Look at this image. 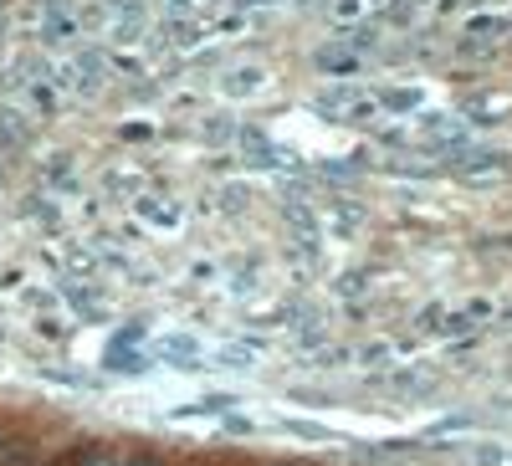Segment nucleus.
<instances>
[{
	"instance_id": "nucleus-5",
	"label": "nucleus",
	"mask_w": 512,
	"mask_h": 466,
	"mask_svg": "<svg viewBox=\"0 0 512 466\" xmlns=\"http://www.w3.org/2000/svg\"><path fill=\"white\" fill-rule=\"evenodd\" d=\"M139 210H144V221H154L159 231H175V226H180V216H185L175 195H144V200H139Z\"/></svg>"
},
{
	"instance_id": "nucleus-15",
	"label": "nucleus",
	"mask_w": 512,
	"mask_h": 466,
	"mask_svg": "<svg viewBox=\"0 0 512 466\" xmlns=\"http://www.w3.org/2000/svg\"><path fill=\"white\" fill-rule=\"evenodd\" d=\"M123 466H164V461H154V456H134V461H123Z\"/></svg>"
},
{
	"instance_id": "nucleus-8",
	"label": "nucleus",
	"mask_w": 512,
	"mask_h": 466,
	"mask_svg": "<svg viewBox=\"0 0 512 466\" xmlns=\"http://www.w3.org/2000/svg\"><path fill=\"white\" fill-rule=\"evenodd\" d=\"M420 98H425L420 88H390V93H379L374 103H379V108H390V113H415Z\"/></svg>"
},
{
	"instance_id": "nucleus-1",
	"label": "nucleus",
	"mask_w": 512,
	"mask_h": 466,
	"mask_svg": "<svg viewBox=\"0 0 512 466\" xmlns=\"http://www.w3.org/2000/svg\"><path fill=\"white\" fill-rule=\"evenodd\" d=\"M267 67H256V62H241V67H231L226 77H221V93L226 98H251V93H262L267 88Z\"/></svg>"
},
{
	"instance_id": "nucleus-10",
	"label": "nucleus",
	"mask_w": 512,
	"mask_h": 466,
	"mask_svg": "<svg viewBox=\"0 0 512 466\" xmlns=\"http://www.w3.org/2000/svg\"><path fill=\"white\" fill-rule=\"evenodd\" d=\"M144 31V21H139V11H123V21H118V41H134Z\"/></svg>"
},
{
	"instance_id": "nucleus-7",
	"label": "nucleus",
	"mask_w": 512,
	"mask_h": 466,
	"mask_svg": "<svg viewBox=\"0 0 512 466\" xmlns=\"http://www.w3.org/2000/svg\"><path fill=\"white\" fill-rule=\"evenodd\" d=\"M487 318H492V303H487V298H477V303H466V308H461V313H451V318L441 313L436 323H446V328L456 333V328H472V323H487Z\"/></svg>"
},
{
	"instance_id": "nucleus-3",
	"label": "nucleus",
	"mask_w": 512,
	"mask_h": 466,
	"mask_svg": "<svg viewBox=\"0 0 512 466\" xmlns=\"http://www.w3.org/2000/svg\"><path fill=\"white\" fill-rule=\"evenodd\" d=\"M313 67H318L323 77H354V72L364 67V57H359L354 47H323V52L313 57Z\"/></svg>"
},
{
	"instance_id": "nucleus-4",
	"label": "nucleus",
	"mask_w": 512,
	"mask_h": 466,
	"mask_svg": "<svg viewBox=\"0 0 512 466\" xmlns=\"http://www.w3.org/2000/svg\"><path fill=\"white\" fill-rule=\"evenodd\" d=\"M497 175H507V159L492 154V149H477V159L461 164V180H466V185H492Z\"/></svg>"
},
{
	"instance_id": "nucleus-14",
	"label": "nucleus",
	"mask_w": 512,
	"mask_h": 466,
	"mask_svg": "<svg viewBox=\"0 0 512 466\" xmlns=\"http://www.w3.org/2000/svg\"><path fill=\"white\" fill-rule=\"evenodd\" d=\"M47 36H72V21H47Z\"/></svg>"
},
{
	"instance_id": "nucleus-16",
	"label": "nucleus",
	"mask_w": 512,
	"mask_h": 466,
	"mask_svg": "<svg viewBox=\"0 0 512 466\" xmlns=\"http://www.w3.org/2000/svg\"><path fill=\"white\" fill-rule=\"evenodd\" d=\"M88 466H118V461H108V456H98V461H88Z\"/></svg>"
},
{
	"instance_id": "nucleus-2",
	"label": "nucleus",
	"mask_w": 512,
	"mask_h": 466,
	"mask_svg": "<svg viewBox=\"0 0 512 466\" xmlns=\"http://www.w3.org/2000/svg\"><path fill=\"white\" fill-rule=\"evenodd\" d=\"M134 338H139V328H123L118 338H113V344H108V354H103V364L108 369H118V374H139L149 359L134 349Z\"/></svg>"
},
{
	"instance_id": "nucleus-11",
	"label": "nucleus",
	"mask_w": 512,
	"mask_h": 466,
	"mask_svg": "<svg viewBox=\"0 0 512 466\" xmlns=\"http://www.w3.org/2000/svg\"><path fill=\"white\" fill-rule=\"evenodd\" d=\"M492 31H497L492 16H472V21H466V36H492Z\"/></svg>"
},
{
	"instance_id": "nucleus-12",
	"label": "nucleus",
	"mask_w": 512,
	"mask_h": 466,
	"mask_svg": "<svg viewBox=\"0 0 512 466\" xmlns=\"http://www.w3.org/2000/svg\"><path fill=\"white\" fill-rule=\"evenodd\" d=\"M226 431H236V436H251L256 426H251V420H246V415H226Z\"/></svg>"
},
{
	"instance_id": "nucleus-6",
	"label": "nucleus",
	"mask_w": 512,
	"mask_h": 466,
	"mask_svg": "<svg viewBox=\"0 0 512 466\" xmlns=\"http://www.w3.org/2000/svg\"><path fill=\"white\" fill-rule=\"evenodd\" d=\"M159 354L169 364H200V344H195V338H185V333H169L164 344H159Z\"/></svg>"
},
{
	"instance_id": "nucleus-9",
	"label": "nucleus",
	"mask_w": 512,
	"mask_h": 466,
	"mask_svg": "<svg viewBox=\"0 0 512 466\" xmlns=\"http://www.w3.org/2000/svg\"><path fill=\"white\" fill-rule=\"evenodd\" d=\"M512 113V98H502V93H487L482 103H472V118H482V123H502Z\"/></svg>"
},
{
	"instance_id": "nucleus-13",
	"label": "nucleus",
	"mask_w": 512,
	"mask_h": 466,
	"mask_svg": "<svg viewBox=\"0 0 512 466\" xmlns=\"http://www.w3.org/2000/svg\"><path fill=\"white\" fill-rule=\"evenodd\" d=\"M123 139L139 144V139H149V129H144V123H123Z\"/></svg>"
}]
</instances>
